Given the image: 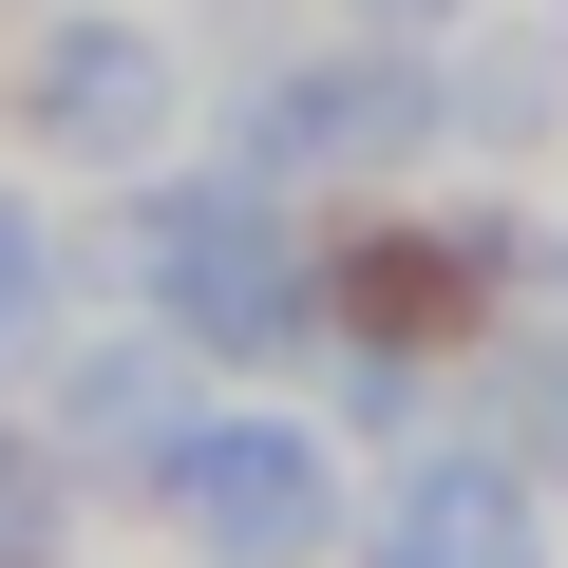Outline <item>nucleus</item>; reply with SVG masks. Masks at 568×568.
Wrapping results in <instances>:
<instances>
[{
  "label": "nucleus",
  "instance_id": "obj_1",
  "mask_svg": "<svg viewBox=\"0 0 568 568\" xmlns=\"http://www.w3.org/2000/svg\"><path fill=\"white\" fill-rule=\"evenodd\" d=\"M95 284L133 323H171L190 361H304L323 342V246L284 227L265 171H114Z\"/></svg>",
  "mask_w": 568,
  "mask_h": 568
},
{
  "label": "nucleus",
  "instance_id": "obj_2",
  "mask_svg": "<svg viewBox=\"0 0 568 568\" xmlns=\"http://www.w3.org/2000/svg\"><path fill=\"white\" fill-rule=\"evenodd\" d=\"M417 152H436V39L284 58L227 95V171H265V190H342V171H417Z\"/></svg>",
  "mask_w": 568,
  "mask_h": 568
},
{
  "label": "nucleus",
  "instance_id": "obj_3",
  "mask_svg": "<svg viewBox=\"0 0 568 568\" xmlns=\"http://www.w3.org/2000/svg\"><path fill=\"white\" fill-rule=\"evenodd\" d=\"M152 511L209 568H323V549H361V493H342V455L304 417H190V455L152 474Z\"/></svg>",
  "mask_w": 568,
  "mask_h": 568
},
{
  "label": "nucleus",
  "instance_id": "obj_4",
  "mask_svg": "<svg viewBox=\"0 0 568 568\" xmlns=\"http://www.w3.org/2000/svg\"><path fill=\"white\" fill-rule=\"evenodd\" d=\"M530 265V227L511 209H436V227H361V246H323V342H361V361H417V342H474V304Z\"/></svg>",
  "mask_w": 568,
  "mask_h": 568
},
{
  "label": "nucleus",
  "instance_id": "obj_5",
  "mask_svg": "<svg viewBox=\"0 0 568 568\" xmlns=\"http://www.w3.org/2000/svg\"><path fill=\"white\" fill-rule=\"evenodd\" d=\"M171 39L152 20H114V0H77V20H39V58H20V133L58 152V171H152V133H171Z\"/></svg>",
  "mask_w": 568,
  "mask_h": 568
},
{
  "label": "nucleus",
  "instance_id": "obj_6",
  "mask_svg": "<svg viewBox=\"0 0 568 568\" xmlns=\"http://www.w3.org/2000/svg\"><path fill=\"white\" fill-rule=\"evenodd\" d=\"M190 417H209V398H190V342H171V323H95V342L58 361V398H39V436H58L77 493H152V474L190 455Z\"/></svg>",
  "mask_w": 568,
  "mask_h": 568
},
{
  "label": "nucleus",
  "instance_id": "obj_7",
  "mask_svg": "<svg viewBox=\"0 0 568 568\" xmlns=\"http://www.w3.org/2000/svg\"><path fill=\"white\" fill-rule=\"evenodd\" d=\"M361 568H549V511H530V455H398L361 493Z\"/></svg>",
  "mask_w": 568,
  "mask_h": 568
},
{
  "label": "nucleus",
  "instance_id": "obj_8",
  "mask_svg": "<svg viewBox=\"0 0 568 568\" xmlns=\"http://www.w3.org/2000/svg\"><path fill=\"white\" fill-rule=\"evenodd\" d=\"M549 95H568V39H474L436 58V152H530Z\"/></svg>",
  "mask_w": 568,
  "mask_h": 568
},
{
  "label": "nucleus",
  "instance_id": "obj_9",
  "mask_svg": "<svg viewBox=\"0 0 568 568\" xmlns=\"http://www.w3.org/2000/svg\"><path fill=\"white\" fill-rule=\"evenodd\" d=\"M39 361H58V209L0 190V379H39Z\"/></svg>",
  "mask_w": 568,
  "mask_h": 568
},
{
  "label": "nucleus",
  "instance_id": "obj_10",
  "mask_svg": "<svg viewBox=\"0 0 568 568\" xmlns=\"http://www.w3.org/2000/svg\"><path fill=\"white\" fill-rule=\"evenodd\" d=\"M493 455H530V474H568V323H530V342L493 361Z\"/></svg>",
  "mask_w": 568,
  "mask_h": 568
},
{
  "label": "nucleus",
  "instance_id": "obj_11",
  "mask_svg": "<svg viewBox=\"0 0 568 568\" xmlns=\"http://www.w3.org/2000/svg\"><path fill=\"white\" fill-rule=\"evenodd\" d=\"M58 549H77V474H58V436L0 417V568H58Z\"/></svg>",
  "mask_w": 568,
  "mask_h": 568
},
{
  "label": "nucleus",
  "instance_id": "obj_12",
  "mask_svg": "<svg viewBox=\"0 0 568 568\" xmlns=\"http://www.w3.org/2000/svg\"><path fill=\"white\" fill-rule=\"evenodd\" d=\"M361 20H379V39H455L474 0H361Z\"/></svg>",
  "mask_w": 568,
  "mask_h": 568
},
{
  "label": "nucleus",
  "instance_id": "obj_13",
  "mask_svg": "<svg viewBox=\"0 0 568 568\" xmlns=\"http://www.w3.org/2000/svg\"><path fill=\"white\" fill-rule=\"evenodd\" d=\"M549 284H568V246H549Z\"/></svg>",
  "mask_w": 568,
  "mask_h": 568
}]
</instances>
